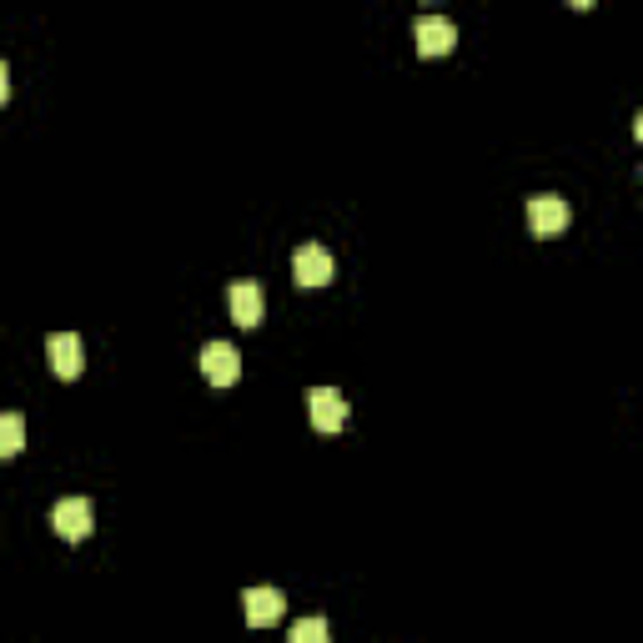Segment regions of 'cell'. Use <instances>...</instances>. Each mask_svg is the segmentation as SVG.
Masks as SVG:
<instances>
[{
	"label": "cell",
	"mask_w": 643,
	"mask_h": 643,
	"mask_svg": "<svg viewBox=\"0 0 643 643\" xmlns=\"http://www.w3.org/2000/svg\"><path fill=\"white\" fill-rule=\"evenodd\" d=\"M51 523L66 543H81V538H91V528H96V508H91V498H61L51 508Z\"/></svg>",
	"instance_id": "cell-1"
},
{
	"label": "cell",
	"mask_w": 643,
	"mask_h": 643,
	"mask_svg": "<svg viewBox=\"0 0 643 643\" xmlns=\"http://www.w3.org/2000/svg\"><path fill=\"white\" fill-rule=\"evenodd\" d=\"M332 272H338V262H332V251L322 247V241H307V247H297V257H292L297 287H328Z\"/></svg>",
	"instance_id": "cell-2"
},
{
	"label": "cell",
	"mask_w": 643,
	"mask_h": 643,
	"mask_svg": "<svg viewBox=\"0 0 643 643\" xmlns=\"http://www.w3.org/2000/svg\"><path fill=\"white\" fill-rule=\"evenodd\" d=\"M307 413H312L317 433H342V423H348V403H342L338 387H312L307 393Z\"/></svg>",
	"instance_id": "cell-3"
},
{
	"label": "cell",
	"mask_w": 643,
	"mask_h": 643,
	"mask_svg": "<svg viewBox=\"0 0 643 643\" xmlns=\"http://www.w3.org/2000/svg\"><path fill=\"white\" fill-rule=\"evenodd\" d=\"M197 362H201V377H207L211 387H231V382L241 377V362H237V348H231V342H207Z\"/></svg>",
	"instance_id": "cell-4"
},
{
	"label": "cell",
	"mask_w": 643,
	"mask_h": 643,
	"mask_svg": "<svg viewBox=\"0 0 643 643\" xmlns=\"http://www.w3.org/2000/svg\"><path fill=\"white\" fill-rule=\"evenodd\" d=\"M45 357H51L55 377H81V367H86V348H81L76 332H51V342H45Z\"/></svg>",
	"instance_id": "cell-5"
},
{
	"label": "cell",
	"mask_w": 643,
	"mask_h": 643,
	"mask_svg": "<svg viewBox=\"0 0 643 643\" xmlns=\"http://www.w3.org/2000/svg\"><path fill=\"white\" fill-rule=\"evenodd\" d=\"M568 221H573V211H568V201L553 197V191H543V197L528 201V227H533L538 237H558Z\"/></svg>",
	"instance_id": "cell-6"
},
{
	"label": "cell",
	"mask_w": 643,
	"mask_h": 643,
	"mask_svg": "<svg viewBox=\"0 0 643 643\" xmlns=\"http://www.w3.org/2000/svg\"><path fill=\"white\" fill-rule=\"evenodd\" d=\"M282 609H287L282 589H247L241 593V619H247L251 629H272V623L282 619Z\"/></svg>",
	"instance_id": "cell-7"
},
{
	"label": "cell",
	"mask_w": 643,
	"mask_h": 643,
	"mask_svg": "<svg viewBox=\"0 0 643 643\" xmlns=\"http://www.w3.org/2000/svg\"><path fill=\"white\" fill-rule=\"evenodd\" d=\"M227 307H231V322H237V328H257L262 312H267V297H262V287H257V282H231L227 287Z\"/></svg>",
	"instance_id": "cell-8"
},
{
	"label": "cell",
	"mask_w": 643,
	"mask_h": 643,
	"mask_svg": "<svg viewBox=\"0 0 643 643\" xmlns=\"http://www.w3.org/2000/svg\"><path fill=\"white\" fill-rule=\"evenodd\" d=\"M413 35H417V55H427V61H433V55H447L458 45V25L443 21V15H423Z\"/></svg>",
	"instance_id": "cell-9"
},
{
	"label": "cell",
	"mask_w": 643,
	"mask_h": 643,
	"mask_svg": "<svg viewBox=\"0 0 643 643\" xmlns=\"http://www.w3.org/2000/svg\"><path fill=\"white\" fill-rule=\"evenodd\" d=\"M25 447V417L21 413H0V458H15Z\"/></svg>",
	"instance_id": "cell-10"
},
{
	"label": "cell",
	"mask_w": 643,
	"mask_h": 643,
	"mask_svg": "<svg viewBox=\"0 0 643 643\" xmlns=\"http://www.w3.org/2000/svg\"><path fill=\"white\" fill-rule=\"evenodd\" d=\"M287 643H332L328 619H297L292 633H287Z\"/></svg>",
	"instance_id": "cell-11"
},
{
	"label": "cell",
	"mask_w": 643,
	"mask_h": 643,
	"mask_svg": "<svg viewBox=\"0 0 643 643\" xmlns=\"http://www.w3.org/2000/svg\"><path fill=\"white\" fill-rule=\"evenodd\" d=\"M6 101H11V71L0 66V106H6Z\"/></svg>",
	"instance_id": "cell-12"
}]
</instances>
